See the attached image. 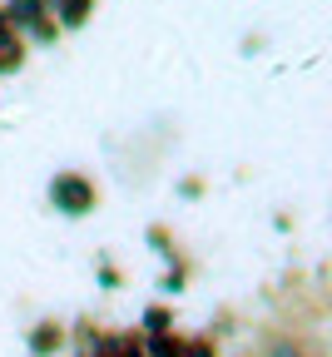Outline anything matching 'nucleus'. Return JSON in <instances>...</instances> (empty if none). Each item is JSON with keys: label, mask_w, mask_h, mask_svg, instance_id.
<instances>
[{"label": "nucleus", "mask_w": 332, "mask_h": 357, "mask_svg": "<svg viewBox=\"0 0 332 357\" xmlns=\"http://www.w3.org/2000/svg\"><path fill=\"white\" fill-rule=\"evenodd\" d=\"M50 199H55V208L65 218H80V213L94 208V184H89L84 174H60L55 184H50Z\"/></svg>", "instance_id": "nucleus-1"}, {"label": "nucleus", "mask_w": 332, "mask_h": 357, "mask_svg": "<svg viewBox=\"0 0 332 357\" xmlns=\"http://www.w3.org/2000/svg\"><path fill=\"white\" fill-rule=\"evenodd\" d=\"M6 20H10V30L15 25H25V30H40V35H50L40 20H45V0H10L6 6Z\"/></svg>", "instance_id": "nucleus-2"}, {"label": "nucleus", "mask_w": 332, "mask_h": 357, "mask_svg": "<svg viewBox=\"0 0 332 357\" xmlns=\"http://www.w3.org/2000/svg\"><path fill=\"white\" fill-rule=\"evenodd\" d=\"M60 337H65V333H60V323H40V328H35V337H30V347H35V352H55V347H60Z\"/></svg>", "instance_id": "nucleus-3"}, {"label": "nucleus", "mask_w": 332, "mask_h": 357, "mask_svg": "<svg viewBox=\"0 0 332 357\" xmlns=\"http://www.w3.org/2000/svg\"><path fill=\"white\" fill-rule=\"evenodd\" d=\"M60 15H65V25H80L89 15V0H60Z\"/></svg>", "instance_id": "nucleus-4"}, {"label": "nucleus", "mask_w": 332, "mask_h": 357, "mask_svg": "<svg viewBox=\"0 0 332 357\" xmlns=\"http://www.w3.org/2000/svg\"><path fill=\"white\" fill-rule=\"evenodd\" d=\"M273 357H308V352H303V342H288V337H282V342H273Z\"/></svg>", "instance_id": "nucleus-5"}]
</instances>
